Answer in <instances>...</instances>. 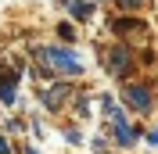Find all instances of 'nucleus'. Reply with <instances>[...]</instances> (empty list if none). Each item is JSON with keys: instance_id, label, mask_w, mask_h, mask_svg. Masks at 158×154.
Segmentation results:
<instances>
[{"instance_id": "obj_1", "label": "nucleus", "mask_w": 158, "mask_h": 154, "mask_svg": "<svg viewBox=\"0 0 158 154\" xmlns=\"http://www.w3.org/2000/svg\"><path fill=\"white\" fill-rule=\"evenodd\" d=\"M40 58L47 61L50 68L65 72V75H79V72H83V65L76 61V54H72V50H61V47H43V50H40Z\"/></svg>"}, {"instance_id": "obj_2", "label": "nucleus", "mask_w": 158, "mask_h": 154, "mask_svg": "<svg viewBox=\"0 0 158 154\" xmlns=\"http://www.w3.org/2000/svg\"><path fill=\"white\" fill-rule=\"evenodd\" d=\"M108 118H111V125H115V140H118V147H133V140H137V129L126 122V115H122L118 107H111Z\"/></svg>"}, {"instance_id": "obj_3", "label": "nucleus", "mask_w": 158, "mask_h": 154, "mask_svg": "<svg viewBox=\"0 0 158 154\" xmlns=\"http://www.w3.org/2000/svg\"><path fill=\"white\" fill-rule=\"evenodd\" d=\"M122 97H126V104L137 107V111H148V107H151V93H148L144 86H126V93H122Z\"/></svg>"}, {"instance_id": "obj_4", "label": "nucleus", "mask_w": 158, "mask_h": 154, "mask_svg": "<svg viewBox=\"0 0 158 154\" xmlns=\"http://www.w3.org/2000/svg\"><path fill=\"white\" fill-rule=\"evenodd\" d=\"M65 93H69V86H54L50 93H43V104H47V107H58L61 100H65Z\"/></svg>"}, {"instance_id": "obj_5", "label": "nucleus", "mask_w": 158, "mask_h": 154, "mask_svg": "<svg viewBox=\"0 0 158 154\" xmlns=\"http://www.w3.org/2000/svg\"><path fill=\"white\" fill-rule=\"evenodd\" d=\"M108 65H111V72H126V65H129V50H115Z\"/></svg>"}, {"instance_id": "obj_6", "label": "nucleus", "mask_w": 158, "mask_h": 154, "mask_svg": "<svg viewBox=\"0 0 158 154\" xmlns=\"http://www.w3.org/2000/svg\"><path fill=\"white\" fill-rule=\"evenodd\" d=\"M0 100H4V104L15 100V79H0Z\"/></svg>"}, {"instance_id": "obj_7", "label": "nucleus", "mask_w": 158, "mask_h": 154, "mask_svg": "<svg viewBox=\"0 0 158 154\" xmlns=\"http://www.w3.org/2000/svg\"><path fill=\"white\" fill-rule=\"evenodd\" d=\"M115 29L118 32H133V29H144L140 22H129V18H122V22H115Z\"/></svg>"}, {"instance_id": "obj_8", "label": "nucleus", "mask_w": 158, "mask_h": 154, "mask_svg": "<svg viewBox=\"0 0 158 154\" xmlns=\"http://www.w3.org/2000/svg\"><path fill=\"white\" fill-rule=\"evenodd\" d=\"M72 14H76V18H90V4H72Z\"/></svg>"}, {"instance_id": "obj_9", "label": "nucleus", "mask_w": 158, "mask_h": 154, "mask_svg": "<svg viewBox=\"0 0 158 154\" xmlns=\"http://www.w3.org/2000/svg\"><path fill=\"white\" fill-rule=\"evenodd\" d=\"M58 32H61V39H72V36H76V29H72V25H58Z\"/></svg>"}, {"instance_id": "obj_10", "label": "nucleus", "mask_w": 158, "mask_h": 154, "mask_svg": "<svg viewBox=\"0 0 158 154\" xmlns=\"http://www.w3.org/2000/svg\"><path fill=\"white\" fill-rule=\"evenodd\" d=\"M140 4H144V0H118V7H126V11L129 7H140Z\"/></svg>"}, {"instance_id": "obj_11", "label": "nucleus", "mask_w": 158, "mask_h": 154, "mask_svg": "<svg viewBox=\"0 0 158 154\" xmlns=\"http://www.w3.org/2000/svg\"><path fill=\"white\" fill-rule=\"evenodd\" d=\"M0 154H11V147H7V140L0 136Z\"/></svg>"}, {"instance_id": "obj_12", "label": "nucleus", "mask_w": 158, "mask_h": 154, "mask_svg": "<svg viewBox=\"0 0 158 154\" xmlns=\"http://www.w3.org/2000/svg\"><path fill=\"white\" fill-rule=\"evenodd\" d=\"M151 144H155V147H158V129H155V133H151Z\"/></svg>"}]
</instances>
